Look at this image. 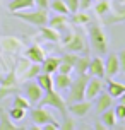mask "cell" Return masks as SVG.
I'll return each mask as SVG.
<instances>
[{
  "label": "cell",
  "instance_id": "5",
  "mask_svg": "<svg viewBox=\"0 0 125 130\" xmlns=\"http://www.w3.org/2000/svg\"><path fill=\"white\" fill-rule=\"evenodd\" d=\"M65 48H67V52H74V53H84V52H87L84 34H82L81 31H75L74 34H70L69 39L65 41Z\"/></svg>",
  "mask_w": 125,
  "mask_h": 130
},
{
  "label": "cell",
  "instance_id": "1",
  "mask_svg": "<svg viewBox=\"0 0 125 130\" xmlns=\"http://www.w3.org/2000/svg\"><path fill=\"white\" fill-rule=\"evenodd\" d=\"M87 32H89V43H91V48L98 55H105L108 52V39H106L105 31L99 27L98 22H91L89 27H87Z\"/></svg>",
  "mask_w": 125,
  "mask_h": 130
},
{
  "label": "cell",
  "instance_id": "6",
  "mask_svg": "<svg viewBox=\"0 0 125 130\" xmlns=\"http://www.w3.org/2000/svg\"><path fill=\"white\" fill-rule=\"evenodd\" d=\"M15 92H17V77H15V70L12 69L7 75H4L0 82V98L7 94H15Z\"/></svg>",
  "mask_w": 125,
  "mask_h": 130
},
{
  "label": "cell",
  "instance_id": "22",
  "mask_svg": "<svg viewBox=\"0 0 125 130\" xmlns=\"http://www.w3.org/2000/svg\"><path fill=\"white\" fill-rule=\"evenodd\" d=\"M123 92H125V84L117 82V80H113V79L110 77V80H108V94L112 98H118V96H122Z\"/></svg>",
  "mask_w": 125,
  "mask_h": 130
},
{
  "label": "cell",
  "instance_id": "23",
  "mask_svg": "<svg viewBox=\"0 0 125 130\" xmlns=\"http://www.w3.org/2000/svg\"><path fill=\"white\" fill-rule=\"evenodd\" d=\"M89 57L87 55H84V57H79L77 58V62L74 63V70L77 72V75H84V74H87V69H89Z\"/></svg>",
  "mask_w": 125,
  "mask_h": 130
},
{
  "label": "cell",
  "instance_id": "15",
  "mask_svg": "<svg viewBox=\"0 0 125 130\" xmlns=\"http://www.w3.org/2000/svg\"><path fill=\"white\" fill-rule=\"evenodd\" d=\"M98 101H96V111L98 113H103L105 110H108V108H112L113 106V98L108 94V92H99L98 96Z\"/></svg>",
  "mask_w": 125,
  "mask_h": 130
},
{
  "label": "cell",
  "instance_id": "27",
  "mask_svg": "<svg viewBox=\"0 0 125 130\" xmlns=\"http://www.w3.org/2000/svg\"><path fill=\"white\" fill-rule=\"evenodd\" d=\"M110 10H112L110 0H98L96 5H94V12L98 15H106V14H110Z\"/></svg>",
  "mask_w": 125,
  "mask_h": 130
},
{
  "label": "cell",
  "instance_id": "37",
  "mask_svg": "<svg viewBox=\"0 0 125 130\" xmlns=\"http://www.w3.org/2000/svg\"><path fill=\"white\" fill-rule=\"evenodd\" d=\"M41 128H43V130H58L60 125H58V122H55V120L52 118V120H50V122H46Z\"/></svg>",
  "mask_w": 125,
  "mask_h": 130
},
{
  "label": "cell",
  "instance_id": "36",
  "mask_svg": "<svg viewBox=\"0 0 125 130\" xmlns=\"http://www.w3.org/2000/svg\"><path fill=\"white\" fill-rule=\"evenodd\" d=\"M72 70H74V67L65 63V62H60L58 69H57V72H60V74H72Z\"/></svg>",
  "mask_w": 125,
  "mask_h": 130
},
{
  "label": "cell",
  "instance_id": "40",
  "mask_svg": "<svg viewBox=\"0 0 125 130\" xmlns=\"http://www.w3.org/2000/svg\"><path fill=\"white\" fill-rule=\"evenodd\" d=\"M91 2L92 0H79V7L82 10H87V9L91 7Z\"/></svg>",
  "mask_w": 125,
  "mask_h": 130
},
{
  "label": "cell",
  "instance_id": "8",
  "mask_svg": "<svg viewBox=\"0 0 125 130\" xmlns=\"http://www.w3.org/2000/svg\"><path fill=\"white\" fill-rule=\"evenodd\" d=\"M91 106H92L91 99H81L75 103H69L67 111H70V115H74V117H86L91 110Z\"/></svg>",
  "mask_w": 125,
  "mask_h": 130
},
{
  "label": "cell",
  "instance_id": "42",
  "mask_svg": "<svg viewBox=\"0 0 125 130\" xmlns=\"http://www.w3.org/2000/svg\"><path fill=\"white\" fill-rule=\"evenodd\" d=\"M118 99H120V103H122V104H125V92L122 94V96H118Z\"/></svg>",
  "mask_w": 125,
  "mask_h": 130
},
{
  "label": "cell",
  "instance_id": "19",
  "mask_svg": "<svg viewBox=\"0 0 125 130\" xmlns=\"http://www.w3.org/2000/svg\"><path fill=\"white\" fill-rule=\"evenodd\" d=\"M60 58L57 57H45V60L41 62V72H46V74H55L57 69H58Z\"/></svg>",
  "mask_w": 125,
  "mask_h": 130
},
{
  "label": "cell",
  "instance_id": "14",
  "mask_svg": "<svg viewBox=\"0 0 125 130\" xmlns=\"http://www.w3.org/2000/svg\"><path fill=\"white\" fill-rule=\"evenodd\" d=\"M26 58L31 63H41L45 60V50L40 45H31L26 50Z\"/></svg>",
  "mask_w": 125,
  "mask_h": 130
},
{
  "label": "cell",
  "instance_id": "11",
  "mask_svg": "<svg viewBox=\"0 0 125 130\" xmlns=\"http://www.w3.org/2000/svg\"><path fill=\"white\" fill-rule=\"evenodd\" d=\"M52 115L45 110V106H40V108H34L31 111V120H33V123L36 125V128H41L46 122H50L52 120Z\"/></svg>",
  "mask_w": 125,
  "mask_h": 130
},
{
  "label": "cell",
  "instance_id": "18",
  "mask_svg": "<svg viewBox=\"0 0 125 130\" xmlns=\"http://www.w3.org/2000/svg\"><path fill=\"white\" fill-rule=\"evenodd\" d=\"M70 82H72L70 74H60V72H57V77L53 79V87H57L58 91H64V89H69Z\"/></svg>",
  "mask_w": 125,
  "mask_h": 130
},
{
  "label": "cell",
  "instance_id": "12",
  "mask_svg": "<svg viewBox=\"0 0 125 130\" xmlns=\"http://www.w3.org/2000/svg\"><path fill=\"white\" fill-rule=\"evenodd\" d=\"M0 48L7 53H17L22 48V43L14 36H2L0 38Z\"/></svg>",
  "mask_w": 125,
  "mask_h": 130
},
{
  "label": "cell",
  "instance_id": "3",
  "mask_svg": "<svg viewBox=\"0 0 125 130\" xmlns=\"http://www.w3.org/2000/svg\"><path fill=\"white\" fill-rule=\"evenodd\" d=\"M89 77L87 75H79L77 79H74L70 86H69V98L67 103H75L81 99H86V84H87Z\"/></svg>",
  "mask_w": 125,
  "mask_h": 130
},
{
  "label": "cell",
  "instance_id": "21",
  "mask_svg": "<svg viewBox=\"0 0 125 130\" xmlns=\"http://www.w3.org/2000/svg\"><path fill=\"white\" fill-rule=\"evenodd\" d=\"M36 82H38V86H40L43 91H50V89H53V77H52V74L40 72V74L36 75Z\"/></svg>",
  "mask_w": 125,
  "mask_h": 130
},
{
  "label": "cell",
  "instance_id": "4",
  "mask_svg": "<svg viewBox=\"0 0 125 130\" xmlns=\"http://www.w3.org/2000/svg\"><path fill=\"white\" fill-rule=\"evenodd\" d=\"M38 104L40 106H52L55 110H58L62 115H67V103L62 99V96H58V91H55V89L45 91V94Z\"/></svg>",
  "mask_w": 125,
  "mask_h": 130
},
{
  "label": "cell",
  "instance_id": "26",
  "mask_svg": "<svg viewBox=\"0 0 125 130\" xmlns=\"http://www.w3.org/2000/svg\"><path fill=\"white\" fill-rule=\"evenodd\" d=\"M72 22L75 24V26H86V24H89L91 22V17H89V14H86L84 12H74L72 14Z\"/></svg>",
  "mask_w": 125,
  "mask_h": 130
},
{
  "label": "cell",
  "instance_id": "10",
  "mask_svg": "<svg viewBox=\"0 0 125 130\" xmlns=\"http://www.w3.org/2000/svg\"><path fill=\"white\" fill-rule=\"evenodd\" d=\"M118 72H120L118 53H110L108 58L105 60V75L106 77H115Z\"/></svg>",
  "mask_w": 125,
  "mask_h": 130
},
{
  "label": "cell",
  "instance_id": "32",
  "mask_svg": "<svg viewBox=\"0 0 125 130\" xmlns=\"http://www.w3.org/2000/svg\"><path fill=\"white\" fill-rule=\"evenodd\" d=\"M77 58H79V55H77V53L69 52V53H65V55H62L60 62H65V63H69V65H72V67H74V63L77 62Z\"/></svg>",
  "mask_w": 125,
  "mask_h": 130
},
{
  "label": "cell",
  "instance_id": "24",
  "mask_svg": "<svg viewBox=\"0 0 125 130\" xmlns=\"http://www.w3.org/2000/svg\"><path fill=\"white\" fill-rule=\"evenodd\" d=\"M0 130H17V125L12 123V118L4 110H0Z\"/></svg>",
  "mask_w": 125,
  "mask_h": 130
},
{
  "label": "cell",
  "instance_id": "33",
  "mask_svg": "<svg viewBox=\"0 0 125 130\" xmlns=\"http://www.w3.org/2000/svg\"><path fill=\"white\" fill-rule=\"evenodd\" d=\"M60 128L62 130H74L75 128V122L65 115V117H64V122H62V125H60Z\"/></svg>",
  "mask_w": 125,
  "mask_h": 130
},
{
  "label": "cell",
  "instance_id": "13",
  "mask_svg": "<svg viewBox=\"0 0 125 130\" xmlns=\"http://www.w3.org/2000/svg\"><path fill=\"white\" fill-rule=\"evenodd\" d=\"M87 74H91L94 77H105V62L99 57H94V58L89 60V69H87Z\"/></svg>",
  "mask_w": 125,
  "mask_h": 130
},
{
  "label": "cell",
  "instance_id": "35",
  "mask_svg": "<svg viewBox=\"0 0 125 130\" xmlns=\"http://www.w3.org/2000/svg\"><path fill=\"white\" fill-rule=\"evenodd\" d=\"M115 115H117V120H125V104H122V103H118L115 108Z\"/></svg>",
  "mask_w": 125,
  "mask_h": 130
},
{
  "label": "cell",
  "instance_id": "7",
  "mask_svg": "<svg viewBox=\"0 0 125 130\" xmlns=\"http://www.w3.org/2000/svg\"><path fill=\"white\" fill-rule=\"evenodd\" d=\"M24 92H26V98L31 104H38L40 99L43 98V94H45V91L38 86V82H31V80L24 84Z\"/></svg>",
  "mask_w": 125,
  "mask_h": 130
},
{
  "label": "cell",
  "instance_id": "30",
  "mask_svg": "<svg viewBox=\"0 0 125 130\" xmlns=\"http://www.w3.org/2000/svg\"><path fill=\"white\" fill-rule=\"evenodd\" d=\"M26 115V110H22V108H17V106H12L10 111H9V117L12 118V122H17V120H22Z\"/></svg>",
  "mask_w": 125,
  "mask_h": 130
},
{
  "label": "cell",
  "instance_id": "41",
  "mask_svg": "<svg viewBox=\"0 0 125 130\" xmlns=\"http://www.w3.org/2000/svg\"><path fill=\"white\" fill-rule=\"evenodd\" d=\"M94 128H96V130H105L106 127H105L103 123H96V125H94Z\"/></svg>",
  "mask_w": 125,
  "mask_h": 130
},
{
  "label": "cell",
  "instance_id": "16",
  "mask_svg": "<svg viewBox=\"0 0 125 130\" xmlns=\"http://www.w3.org/2000/svg\"><path fill=\"white\" fill-rule=\"evenodd\" d=\"M40 34L45 38V41H50V43H57V41H60V32L58 29H53L52 26H40Z\"/></svg>",
  "mask_w": 125,
  "mask_h": 130
},
{
  "label": "cell",
  "instance_id": "29",
  "mask_svg": "<svg viewBox=\"0 0 125 130\" xmlns=\"http://www.w3.org/2000/svg\"><path fill=\"white\" fill-rule=\"evenodd\" d=\"M12 106H17V108H22V110H29V108H31V103L27 101V98H26V96H19V94L15 92Z\"/></svg>",
  "mask_w": 125,
  "mask_h": 130
},
{
  "label": "cell",
  "instance_id": "17",
  "mask_svg": "<svg viewBox=\"0 0 125 130\" xmlns=\"http://www.w3.org/2000/svg\"><path fill=\"white\" fill-rule=\"evenodd\" d=\"M101 115V123L105 125L106 128H113L115 125H117V115H115V110H113V106L112 108H108V110H105L103 113H99Z\"/></svg>",
  "mask_w": 125,
  "mask_h": 130
},
{
  "label": "cell",
  "instance_id": "20",
  "mask_svg": "<svg viewBox=\"0 0 125 130\" xmlns=\"http://www.w3.org/2000/svg\"><path fill=\"white\" fill-rule=\"evenodd\" d=\"M34 0H10L9 2V10L10 12H17V10H26V9H33Z\"/></svg>",
  "mask_w": 125,
  "mask_h": 130
},
{
  "label": "cell",
  "instance_id": "43",
  "mask_svg": "<svg viewBox=\"0 0 125 130\" xmlns=\"http://www.w3.org/2000/svg\"><path fill=\"white\" fill-rule=\"evenodd\" d=\"M2 79H4V74H0V82H2Z\"/></svg>",
  "mask_w": 125,
  "mask_h": 130
},
{
  "label": "cell",
  "instance_id": "34",
  "mask_svg": "<svg viewBox=\"0 0 125 130\" xmlns=\"http://www.w3.org/2000/svg\"><path fill=\"white\" fill-rule=\"evenodd\" d=\"M65 2V5L67 9H69V12H77V10H81V7H79V0H64Z\"/></svg>",
  "mask_w": 125,
  "mask_h": 130
},
{
  "label": "cell",
  "instance_id": "2",
  "mask_svg": "<svg viewBox=\"0 0 125 130\" xmlns=\"http://www.w3.org/2000/svg\"><path fill=\"white\" fill-rule=\"evenodd\" d=\"M14 15L17 17V19L24 21V22H29V24H33V26H46L48 24V12H46V9H38V10H31V12H22V10H17V12H14Z\"/></svg>",
  "mask_w": 125,
  "mask_h": 130
},
{
  "label": "cell",
  "instance_id": "9",
  "mask_svg": "<svg viewBox=\"0 0 125 130\" xmlns=\"http://www.w3.org/2000/svg\"><path fill=\"white\" fill-rule=\"evenodd\" d=\"M101 91H103V80H101V77H94L92 75V79H89L87 84H86V99H94Z\"/></svg>",
  "mask_w": 125,
  "mask_h": 130
},
{
  "label": "cell",
  "instance_id": "39",
  "mask_svg": "<svg viewBox=\"0 0 125 130\" xmlns=\"http://www.w3.org/2000/svg\"><path fill=\"white\" fill-rule=\"evenodd\" d=\"M34 5L38 7V9H48L50 0H34Z\"/></svg>",
  "mask_w": 125,
  "mask_h": 130
},
{
  "label": "cell",
  "instance_id": "25",
  "mask_svg": "<svg viewBox=\"0 0 125 130\" xmlns=\"http://www.w3.org/2000/svg\"><path fill=\"white\" fill-rule=\"evenodd\" d=\"M48 22H50V26H52L53 29H65L67 24H69L67 15H64V14H57L55 17L48 19Z\"/></svg>",
  "mask_w": 125,
  "mask_h": 130
},
{
  "label": "cell",
  "instance_id": "28",
  "mask_svg": "<svg viewBox=\"0 0 125 130\" xmlns=\"http://www.w3.org/2000/svg\"><path fill=\"white\" fill-rule=\"evenodd\" d=\"M48 7H52V10L55 14H64V15L69 14V9H67V5H65L64 0H52Z\"/></svg>",
  "mask_w": 125,
  "mask_h": 130
},
{
  "label": "cell",
  "instance_id": "38",
  "mask_svg": "<svg viewBox=\"0 0 125 130\" xmlns=\"http://www.w3.org/2000/svg\"><path fill=\"white\" fill-rule=\"evenodd\" d=\"M118 62H120V72H125V50L118 53Z\"/></svg>",
  "mask_w": 125,
  "mask_h": 130
},
{
  "label": "cell",
  "instance_id": "31",
  "mask_svg": "<svg viewBox=\"0 0 125 130\" xmlns=\"http://www.w3.org/2000/svg\"><path fill=\"white\" fill-rule=\"evenodd\" d=\"M40 72H41V63H31L29 67H27L26 75H24V77H26V79H33V77H36Z\"/></svg>",
  "mask_w": 125,
  "mask_h": 130
}]
</instances>
